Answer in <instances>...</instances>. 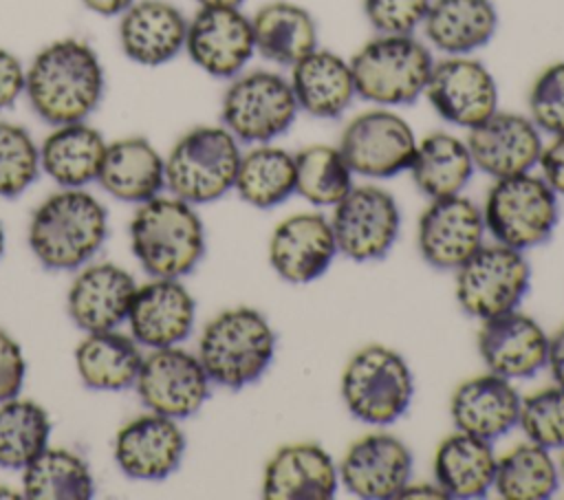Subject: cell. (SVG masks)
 <instances>
[{"label": "cell", "instance_id": "cell-16", "mask_svg": "<svg viewBox=\"0 0 564 500\" xmlns=\"http://www.w3.org/2000/svg\"><path fill=\"white\" fill-rule=\"evenodd\" d=\"M482 209L456 194L434 198L419 218L416 244L421 258L441 271H456L485 240Z\"/></svg>", "mask_w": 564, "mask_h": 500}, {"label": "cell", "instance_id": "cell-4", "mask_svg": "<svg viewBox=\"0 0 564 500\" xmlns=\"http://www.w3.org/2000/svg\"><path fill=\"white\" fill-rule=\"evenodd\" d=\"M275 355V330L269 319L251 308L236 306L212 317L200 337L196 357L212 383L240 390L256 383Z\"/></svg>", "mask_w": 564, "mask_h": 500}, {"label": "cell", "instance_id": "cell-14", "mask_svg": "<svg viewBox=\"0 0 564 500\" xmlns=\"http://www.w3.org/2000/svg\"><path fill=\"white\" fill-rule=\"evenodd\" d=\"M423 95L443 121L465 130L498 110V84L471 55H447L434 62Z\"/></svg>", "mask_w": 564, "mask_h": 500}, {"label": "cell", "instance_id": "cell-48", "mask_svg": "<svg viewBox=\"0 0 564 500\" xmlns=\"http://www.w3.org/2000/svg\"><path fill=\"white\" fill-rule=\"evenodd\" d=\"M82 7L101 18H119L134 0H79Z\"/></svg>", "mask_w": 564, "mask_h": 500}, {"label": "cell", "instance_id": "cell-23", "mask_svg": "<svg viewBox=\"0 0 564 500\" xmlns=\"http://www.w3.org/2000/svg\"><path fill=\"white\" fill-rule=\"evenodd\" d=\"M187 18L167 0H134L119 15V48L139 66H163L185 48Z\"/></svg>", "mask_w": 564, "mask_h": 500}, {"label": "cell", "instance_id": "cell-42", "mask_svg": "<svg viewBox=\"0 0 564 500\" xmlns=\"http://www.w3.org/2000/svg\"><path fill=\"white\" fill-rule=\"evenodd\" d=\"M529 119L551 137L564 132V59L538 73L527 97Z\"/></svg>", "mask_w": 564, "mask_h": 500}, {"label": "cell", "instance_id": "cell-37", "mask_svg": "<svg viewBox=\"0 0 564 500\" xmlns=\"http://www.w3.org/2000/svg\"><path fill=\"white\" fill-rule=\"evenodd\" d=\"M560 469L546 447L522 443L496 467L494 487L505 500H546L557 491Z\"/></svg>", "mask_w": 564, "mask_h": 500}, {"label": "cell", "instance_id": "cell-17", "mask_svg": "<svg viewBox=\"0 0 564 500\" xmlns=\"http://www.w3.org/2000/svg\"><path fill=\"white\" fill-rule=\"evenodd\" d=\"M474 167L496 178L531 172L544 148L542 132L529 115L496 110L467 134Z\"/></svg>", "mask_w": 564, "mask_h": 500}, {"label": "cell", "instance_id": "cell-26", "mask_svg": "<svg viewBox=\"0 0 564 500\" xmlns=\"http://www.w3.org/2000/svg\"><path fill=\"white\" fill-rule=\"evenodd\" d=\"M520 401L509 379L487 372L463 381L454 390L449 414L458 432L496 441L518 425Z\"/></svg>", "mask_w": 564, "mask_h": 500}, {"label": "cell", "instance_id": "cell-1", "mask_svg": "<svg viewBox=\"0 0 564 500\" xmlns=\"http://www.w3.org/2000/svg\"><path fill=\"white\" fill-rule=\"evenodd\" d=\"M104 90L106 73L97 51L73 35L48 42L26 66V101L48 126L86 121Z\"/></svg>", "mask_w": 564, "mask_h": 500}, {"label": "cell", "instance_id": "cell-5", "mask_svg": "<svg viewBox=\"0 0 564 500\" xmlns=\"http://www.w3.org/2000/svg\"><path fill=\"white\" fill-rule=\"evenodd\" d=\"M348 62L357 97L381 108L414 104L434 66L427 44L412 33H377Z\"/></svg>", "mask_w": 564, "mask_h": 500}, {"label": "cell", "instance_id": "cell-41", "mask_svg": "<svg viewBox=\"0 0 564 500\" xmlns=\"http://www.w3.org/2000/svg\"><path fill=\"white\" fill-rule=\"evenodd\" d=\"M518 425L531 443L549 452L564 449V388L555 383L527 394L520 401Z\"/></svg>", "mask_w": 564, "mask_h": 500}, {"label": "cell", "instance_id": "cell-45", "mask_svg": "<svg viewBox=\"0 0 564 500\" xmlns=\"http://www.w3.org/2000/svg\"><path fill=\"white\" fill-rule=\"evenodd\" d=\"M24 81L26 68L22 59L13 51L0 46V110L15 106L24 95Z\"/></svg>", "mask_w": 564, "mask_h": 500}, {"label": "cell", "instance_id": "cell-7", "mask_svg": "<svg viewBox=\"0 0 564 500\" xmlns=\"http://www.w3.org/2000/svg\"><path fill=\"white\" fill-rule=\"evenodd\" d=\"M339 392L344 405L357 421L390 425L410 407L414 377L408 361L397 350L370 344L357 350L346 363Z\"/></svg>", "mask_w": 564, "mask_h": 500}, {"label": "cell", "instance_id": "cell-12", "mask_svg": "<svg viewBox=\"0 0 564 500\" xmlns=\"http://www.w3.org/2000/svg\"><path fill=\"white\" fill-rule=\"evenodd\" d=\"M330 227L337 251L348 260H381L399 238V205L390 192L377 185H352L333 207Z\"/></svg>", "mask_w": 564, "mask_h": 500}, {"label": "cell", "instance_id": "cell-46", "mask_svg": "<svg viewBox=\"0 0 564 500\" xmlns=\"http://www.w3.org/2000/svg\"><path fill=\"white\" fill-rule=\"evenodd\" d=\"M538 165L542 170V178L551 185V189L564 196V132L555 134L542 148Z\"/></svg>", "mask_w": 564, "mask_h": 500}, {"label": "cell", "instance_id": "cell-24", "mask_svg": "<svg viewBox=\"0 0 564 500\" xmlns=\"http://www.w3.org/2000/svg\"><path fill=\"white\" fill-rule=\"evenodd\" d=\"M137 286L132 273L115 262L90 264L68 289V317L86 333L112 330L128 319Z\"/></svg>", "mask_w": 564, "mask_h": 500}, {"label": "cell", "instance_id": "cell-44", "mask_svg": "<svg viewBox=\"0 0 564 500\" xmlns=\"http://www.w3.org/2000/svg\"><path fill=\"white\" fill-rule=\"evenodd\" d=\"M26 374V361L20 344L0 328V403L20 394Z\"/></svg>", "mask_w": 564, "mask_h": 500}, {"label": "cell", "instance_id": "cell-2", "mask_svg": "<svg viewBox=\"0 0 564 500\" xmlns=\"http://www.w3.org/2000/svg\"><path fill=\"white\" fill-rule=\"evenodd\" d=\"M108 211L82 187H64L42 200L29 222V247L51 271L86 264L106 242Z\"/></svg>", "mask_w": 564, "mask_h": 500}, {"label": "cell", "instance_id": "cell-39", "mask_svg": "<svg viewBox=\"0 0 564 500\" xmlns=\"http://www.w3.org/2000/svg\"><path fill=\"white\" fill-rule=\"evenodd\" d=\"M295 156V192L317 207H335L352 187V170L337 145L313 143Z\"/></svg>", "mask_w": 564, "mask_h": 500}, {"label": "cell", "instance_id": "cell-38", "mask_svg": "<svg viewBox=\"0 0 564 500\" xmlns=\"http://www.w3.org/2000/svg\"><path fill=\"white\" fill-rule=\"evenodd\" d=\"M48 412L31 401L13 396L0 403V467L24 469L44 447H48Z\"/></svg>", "mask_w": 564, "mask_h": 500}, {"label": "cell", "instance_id": "cell-18", "mask_svg": "<svg viewBox=\"0 0 564 500\" xmlns=\"http://www.w3.org/2000/svg\"><path fill=\"white\" fill-rule=\"evenodd\" d=\"M337 474L341 485L357 498H399L412 476V454L401 438L372 432L346 449Z\"/></svg>", "mask_w": 564, "mask_h": 500}, {"label": "cell", "instance_id": "cell-30", "mask_svg": "<svg viewBox=\"0 0 564 500\" xmlns=\"http://www.w3.org/2000/svg\"><path fill=\"white\" fill-rule=\"evenodd\" d=\"M108 141L88 121L53 126L40 143V167L59 187H84L97 181Z\"/></svg>", "mask_w": 564, "mask_h": 500}, {"label": "cell", "instance_id": "cell-15", "mask_svg": "<svg viewBox=\"0 0 564 500\" xmlns=\"http://www.w3.org/2000/svg\"><path fill=\"white\" fill-rule=\"evenodd\" d=\"M183 51L203 73L231 79L256 55L251 18L240 7H198L187 20Z\"/></svg>", "mask_w": 564, "mask_h": 500}, {"label": "cell", "instance_id": "cell-13", "mask_svg": "<svg viewBox=\"0 0 564 500\" xmlns=\"http://www.w3.org/2000/svg\"><path fill=\"white\" fill-rule=\"evenodd\" d=\"M209 377L194 352L178 346L152 348L143 357L134 390L141 403L170 419L196 414L209 396Z\"/></svg>", "mask_w": 564, "mask_h": 500}, {"label": "cell", "instance_id": "cell-27", "mask_svg": "<svg viewBox=\"0 0 564 500\" xmlns=\"http://www.w3.org/2000/svg\"><path fill=\"white\" fill-rule=\"evenodd\" d=\"M289 84L297 108L315 119L341 117L357 97L350 62L319 46L291 66Z\"/></svg>", "mask_w": 564, "mask_h": 500}, {"label": "cell", "instance_id": "cell-19", "mask_svg": "<svg viewBox=\"0 0 564 500\" xmlns=\"http://www.w3.org/2000/svg\"><path fill=\"white\" fill-rule=\"evenodd\" d=\"M117 467L134 480H163L185 454V434L176 419L150 412L128 421L115 436Z\"/></svg>", "mask_w": 564, "mask_h": 500}, {"label": "cell", "instance_id": "cell-25", "mask_svg": "<svg viewBox=\"0 0 564 500\" xmlns=\"http://www.w3.org/2000/svg\"><path fill=\"white\" fill-rule=\"evenodd\" d=\"M339 485L330 454L315 443H291L280 447L262 474L267 500H328Z\"/></svg>", "mask_w": 564, "mask_h": 500}, {"label": "cell", "instance_id": "cell-3", "mask_svg": "<svg viewBox=\"0 0 564 500\" xmlns=\"http://www.w3.org/2000/svg\"><path fill=\"white\" fill-rule=\"evenodd\" d=\"M130 249L152 278H183L205 256V227L194 207L176 196H154L130 218Z\"/></svg>", "mask_w": 564, "mask_h": 500}, {"label": "cell", "instance_id": "cell-31", "mask_svg": "<svg viewBox=\"0 0 564 500\" xmlns=\"http://www.w3.org/2000/svg\"><path fill=\"white\" fill-rule=\"evenodd\" d=\"M256 53L291 68L317 48V24L308 9L289 0H271L251 15Z\"/></svg>", "mask_w": 564, "mask_h": 500}, {"label": "cell", "instance_id": "cell-34", "mask_svg": "<svg viewBox=\"0 0 564 500\" xmlns=\"http://www.w3.org/2000/svg\"><path fill=\"white\" fill-rule=\"evenodd\" d=\"M408 170L419 192L434 200L460 194L474 174V161L467 141L449 132H432L416 141Z\"/></svg>", "mask_w": 564, "mask_h": 500}, {"label": "cell", "instance_id": "cell-28", "mask_svg": "<svg viewBox=\"0 0 564 500\" xmlns=\"http://www.w3.org/2000/svg\"><path fill=\"white\" fill-rule=\"evenodd\" d=\"M99 185L123 203H145L165 187V159L145 137H121L108 141Z\"/></svg>", "mask_w": 564, "mask_h": 500}, {"label": "cell", "instance_id": "cell-35", "mask_svg": "<svg viewBox=\"0 0 564 500\" xmlns=\"http://www.w3.org/2000/svg\"><path fill=\"white\" fill-rule=\"evenodd\" d=\"M234 189L256 209L284 203L295 194V156L271 143L253 145L240 156Z\"/></svg>", "mask_w": 564, "mask_h": 500}, {"label": "cell", "instance_id": "cell-51", "mask_svg": "<svg viewBox=\"0 0 564 500\" xmlns=\"http://www.w3.org/2000/svg\"><path fill=\"white\" fill-rule=\"evenodd\" d=\"M20 496H22V491H15L7 485H0V498H20Z\"/></svg>", "mask_w": 564, "mask_h": 500}, {"label": "cell", "instance_id": "cell-11", "mask_svg": "<svg viewBox=\"0 0 564 500\" xmlns=\"http://www.w3.org/2000/svg\"><path fill=\"white\" fill-rule=\"evenodd\" d=\"M337 148L352 174L390 178L410 167L416 137L401 115L377 106L346 123Z\"/></svg>", "mask_w": 564, "mask_h": 500}, {"label": "cell", "instance_id": "cell-43", "mask_svg": "<svg viewBox=\"0 0 564 500\" xmlns=\"http://www.w3.org/2000/svg\"><path fill=\"white\" fill-rule=\"evenodd\" d=\"M432 0H364V13L377 33H414Z\"/></svg>", "mask_w": 564, "mask_h": 500}, {"label": "cell", "instance_id": "cell-40", "mask_svg": "<svg viewBox=\"0 0 564 500\" xmlns=\"http://www.w3.org/2000/svg\"><path fill=\"white\" fill-rule=\"evenodd\" d=\"M40 170V145L31 132L20 123L0 119V196H20L33 185Z\"/></svg>", "mask_w": 564, "mask_h": 500}, {"label": "cell", "instance_id": "cell-50", "mask_svg": "<svg viewBox=\"0 0 564 500\" xmlns=\"http://www.w3.org/2000/svg\"><path fill=\"white\" fill-rule=\"evenodd\" d=\"M245 0H196L198 7H240Z\"/></svg>", "mask_w": 564, "mask_h": 500}, {"label": "cell", "instance_id": "cell-10", "mask_svg": "<svg viewBox=\"0 0 564 500\" xmlns=\"http://www.w3.org/2000/svg\"><path fill=\"white\" fill-rule=\"evenodd\" d=\"M531 269L522 251L482 244L456 269V300L480 322L516 311L529 291Z\"/></svg>", "mask_w": 564, "mask_h": 500}, {"label": "cell", "instance_id": "cell-32", "mask_svg": "<svg viewBox=\"0 0 564 500\" xmlns=\"http://www.w3.org/2000/svg\"><path fill=\"white\" fill-rule=\"evenodd\" d=\"M498 458L491 441L458 432L443 438L434 454V478L447 498H480L494 487Z\"/></svg>", "mask_w": 564, "mask_h": 500}, {"label": "cell", "instance_id": "cell-52", "mask_svg": "<svg viewBox=\"0 0 564 500\" xmlns=\"http://www.w3.org/2000/svg\"><path fill=\"white\" fill-rule=\"evenodd\" d=\"M4 253V229H2V222H0V258Z\"/></svg>", "mask_w": 564, "mask_h": 500}, {"label": "cell", "instance_id": "cell-9", "mask_svg": "<svg viewBox=\"0 0 564 500\" xmlns=\"http://www.w3.org/2000/svg\"><path fill=\"white\" fill-rule=\"evenodd\" d=\"M300 108L286 77L256 68L231 77L223 93L220 121L240 143H271L295 121Z\"/></svg>", "mask_w": 564, "mask_h": 500}, {"label": "cell", "instance_id": "cell-29", "mask_svg": "<svg viewBox=\"0 0 564 500\" xmlns=\"http://www.w3.org/2000/svg\"><path fill=\"white\" fill-rule=\"evenodd\" d=\"M421 29L436 51L471 55L496 35L498 11L491 0H432Z\"/></svg>", "mask_w": 564, "mask_h": 500}, {"label": "cell", "instance_id": "cell-21", "mask_svg": "<svg viewBox=\"0 0 564 500\" xmlns=\"http://www.w3.org/2000/svg\"><path fill=\"white\" fill-rule=\"evenodd\" d=\"M196 319L192 293L174 278H152L137 286L128 311L130 335L139 346H178L189 337Z\"/></svg>", "mask_w": 564, "mask_h": 500}, {"label": "cell", "instance_id": "cell-20", "mask_svg": "<svg viewBox=\"0 0 564 500\" xmlns=\"http://www.w3.org/2000/svg\"><path fill=\"white\" fill-rule=\"evenodd\" d=\"M335 253L339 251L330 220L313 211L284 218L269 240V262L291 284H308L322 278L333 264Z\"/></svg>", "mask_w": 564, "mask_h": 500}, {"label": "cell", "instance_id": "cell-6", "mask_svg": "<svg viewBox=\"0 0 564 500\" xmlns=\"http://www.w3.org/2000/svg\"><path fill=\"white\" fill-rule=\"evenodd\" d=\"M240 156V141L223 123L194 126L165 156V187L189 205L218 200L234 189Z\"/></svg>", "mask_w": 564, "mask_h": 500}, {"label": "cell", "instance_id": "cell-33", "mask_svg": "<svg viewBox=\"0 0 564 500\" xmlns=\"http://www.w3.org/2000/svg\"><path fill=\"white\" fill-rule=\"evenodd\" d=\"M143 355L132 335L117 328L86 333L75 348V366L82 383L93 390H126L132 388L141 368Z\"/></svg>", "mask_w": 564, "mask_h": 500}, {"label": "cell", "instance_id": "cell-49", "mask_svg": "<svg viewBox=\"0 0 564 500\" xmlns=\"http://www.w3.org/2000/svg\"><path fill=\"white\" fill-rule=\"evenodd\" d=\"M399 498H447V493L438 485H405Z\"/></svg>", "mask_w": 564, "mask_h": 500}, {"label": "cell", "instance_id": "cell-22", "mask_svg": "<svg viewBox=\"0 0 564 500\" xmlns=\"http://www.w3.org/2000/svg\"><path fill=\"white\" fill-rule=\"evenodd\" d=\"M478 352L489 372L509 381L529 379L546 366L549 335L533 317L516 308L482 322Z\"/></svg>", "mask_w": 564, "mask_h": 500}, {"label": "cell", "instance_id": "cell-47", "mask_svg": "<svg viewBox=\"0 0 564 500\" xmlns=\"http://www.w3.org/2000/svg\"><path fill=\"white\" fill-rule=\"evenodd\" d=\"M546 366H549L553 381L564 388V326L553 337H549Z\"/></svg>", "mask_w": 564, "mask_h": 500}, {"label": "cell", "instance_id": "cell-8", "mask_svg": "<svg viewBox=\"0 0 564 500\" xmlns=\"http://www.w3.org/2000/svg\"><path fill=\"white\" fill-rule=\"evenodd\" d=\"M557 194L531 172L496 178L487 192L482 220L498 244L524 251L546 242L557 227Z\"/></svg>", "mask_w": 564, "mask_h": 500}, {"label": "cell", "instance_id": "cell-36", "mask_svg": "<svg viewBox=\"0 0 564 500\" xmlns=\"http://www.w3.org/2000/svg\"><path fill=\"white\" fill-rule=\"evenodd\" d=\"M95 480L88 463L64 447H44L22 469V496L29 500H88Z\"/></svg>", "mask_w": 564, "mask_h": 500}, {"label": "cell", "instance_id": "cell-53", "mask_svg": "<svg viewBox=\"0 0 564 500\" xmlns=\"http://www.w3.org/2000/svg\"><path fill=\"white\" fill-rule=\"evenodd\" d=\"M560 476H562V480H564V454H562V460H560Z\"/></svg>", "mask_w": 564, "mask_h": 500}]
</instances>
